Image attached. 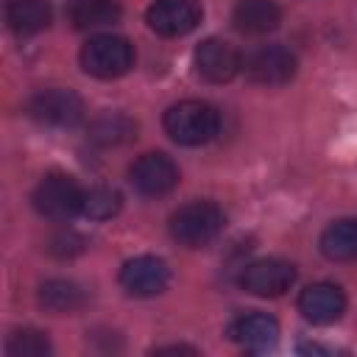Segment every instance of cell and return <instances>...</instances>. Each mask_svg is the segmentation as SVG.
Instances as JSON below:
<instances>
[{"label": "cell", "instance_id": "obj_3", "mask_svg": "<svg viewBox=\"0 0 357 357\" xmlns=\"http://www.w3.org/2000/svg\"><path fill=\"white\" fill-rule=\"evenodd\" d=\"M81 67L86 75L112 81L134 67V47L128 39L114 33H98L81 47Z\"/></svg>", "mask_w": 357, "mask_h": 357}, {"label": "cell", "instance_id": "obj_1", "mask_svg": "<svg viewBox=\"0 0 357 357\" xmlns=\"http://www.w3.org/2000/svg\"><path fill=\"white\" fill-rule=\"evenodd\" d=\"M220 128L215 106L204 100H181L165 112V131L178 145H204Z\"/></svg>", "mask_w": 357, "mask_h": 357}, {"label": "cell", "instance_id": "obj_4", "mask_svg": "<svg viewBox=\"0 0 357 357\" xmlns=\"http://www.w3.org/2000/svg\"><path fill=\"white\" fill-rule=\"evenodd\" d=\"M81 201H84V190L67 173H47L33 190L36 212L45 218H53V220H64V218L81 212Z\"/></svg>", "mask_w": 357, "mask_h": 357}, {"label": "cell", "instance_id": "obj_15", "mask_svg": "<svg viewBox=\"0 0 357 357\" xmlns=\"http://www.w3.org/2000/svg\"><path fill=\"white\" fill-rule=\"evenodd\" d=\"M282 11L273 0H240L234 6V25L243 33H271L279 28Z\"/></svg>", "mask_w": 357, "mask_h": 357}, {"label": "cell", "instance_id": "obj_9", "mask_svg": "<svg viewBox=\"0 0 357 357\" xmlns=\"http://www.w3.org/2000/svg\"><path fill=\"white\" fill-rule=\"evenodd\" d=\"M145 22L159 36H184L201 22V6L195 0H156L145 11Z\"/></svg>", "mask_w": 357, "mask_h": 357}, {"label": "cell", "instance_id": "obj_12", "mask_svg": "<svg viewBox=\"0 0 357 357\" xmlns=\"http://www.w3.org/2000/svg\"><path fill=\"white\" fill-rule=\"evenodd\" d=\"M343 310H346V296L332 282L310 284L298 296V312L312 324H332L343 315Z\"/></svg>", "mask_w": 357, "mask_h": 357}, {"label": "cell", "instance_id": "obj_21", "mask_svg": "<svg viewBox=\"0 0 357 357\" xmlns=\"http://www.w3.org/2000/svg\"><path fill=\"white\" fill-rule=\"evenodd\" d=\"M6 351L11 357H42L50 351V343L42 332L36 329H22V332H14L6 343Z\"/></svg>", "mask_w": 357, "mask_h": 357}, {"label": "cell", "instance_id": "obj_18", "mask_svg": "<svg viewBox=\"0 0 357 357\" xmlns=\"http://www.w3.org/2000/svg\"><path fill=\"white\" fill-rule=\"evenodd\" d=\"M39 304L50 312H75L84 307V290L70 279H47L39 287Z\"/></svg>", "mask_w": 357, "mask_h": 357}, {"label": "cell", "instance_id": "obj_22", "mask_svg": "<svg viewBox=\"0 0 357 357\" xmlns=\"http://www.w3.org/2000/svg\"><path fill=\"white\" fill-rule=\"evenodd\" d=\"M178 351L195 354V349H190V346H162V349H156V354H178Z\"/></svg>", "mask_w": 357, "mask_h": 357}, {"label": "cell", "instance_id": "obj_16", "mask_svg": "<svg viewBox=\"0 0 357 357\" xmlns=\"http://www.w3.org/2000/svg\"><path fill=\"white\" fill-rule=\"evenodd\" d=\"M321 251L326 259L349 262L357 259V218L335 220L321 234Z\"/></svg>", "mask_w": 357, "mask_h": 357}, {"label": "cell", "instance_id": "obj_20", "mask_svg": "<svg viewBox=\"0 0 357 357\" xmlns=\"http://www.w3.org/2000/svg\"><path fill=\"white\" fill-rule=\"evenodd\" d=\"M123 206V198L117 190L112 187H92V190H84V201H81V212L92 220H109L120 212Z\"/></svg>", "mask_w": 357, "mask_h": 357}, {"label": "cell", "instance_id": "obj_10", "mask_svg": "<svg viewBox=\"0 0 357 357\" xmlns=\"http://www.w3.org/2000/svg\"><path fill=\"white\" fill-rule=\"evenodd\" d=\"M192 61H195V73L209 84H226L243 67L240 53L223 39H204L195 47Z\"/></svg>", "mask_w": 357, "mask_h": 357}, {"label": "cell", "instance_id": "obj_6", "mask_svg": "<svg viewBox=\"0 0 357 357\" xmlns=\"http://www.w3.org/2000/svg\"><path fill=\"white\" fill-rule=\"evenodd\" d=\"M28 114L36 123L64 128V126H75L84 117V100L73 89H59V86L56 89H42L31 98Z\"/></svg>", "mask_w": 357, "mask_h": 357}, {"label": "cell", "instance_id": "obj_2", "mask_svg": "<svg viewBox=\"0 0 357 357\" xmlns=\"http://www.w3.org/2000/svg\"><path fill=\"white\" fill-rule=\"evenodd\" d=\"M223 229V212L212 201H192L170 215V234L187 248L209 245Z\"/></svg>", "mask_w": 357, "mask_h": 357}, {"label": "cell", "instance_id": "obj_11", "mask_svg": "<svg viewBox=\"0 0 357 357\" xmlns=\"http://www.w3.org/2000/svg\"><path fill=\"white\" fill-rule=\"evenodd\" d=\"M128 176H131L134 190H139L142 195H167L178 184V167L165 153H145V156H139L131 165Z\"/></svg>", "mask_w": 357, "mask_h": 357}, {"label": "cell", "instance_id": "obj_5", "mask_svg": "<svg viewBox=\"0 0 357 357\" xmlns=\"http://www.w3.org/2000/svg\"><path fill=\"white\" fill-rule=\"evenodd\" d=\"M293 282H296V265L287 259H279V257L254 259L240 273L243 290H248L251 296H262V298H276V296L287 293L293 287Z\"/></svg>", "mask_w": 357, "mask_h": 357}, {"label": "cell", "instance_id": "obj_8", "mask_svg": "<svg viewBox=\"0 0 357 357\" xmlns=\"http://www.w3.org/2000/svg\"><path fill=\"white\" fill-rule=\"evenodd\" d=\"M245 75L259 86H282L296 75V56L282 45L257 47L245 59Z\"/></svg>", "mask_w": 357, "mask_h": 357}, {"label": "cell", "instance_id": "obj_19", "mask_svg": "<svg viewBox=\"0 0 357 357\" xmlns=\"http://www.w3.org/2000/svg\"><path fill=\"white\" fill-rule=\"evenodd\" d=\"M137 131L134 120L126 114H100L92 126H89V139L98 145H120L126 139H131Z\"/></svg>", "mask_w": 357, "mask_h": 357}, {"label": "cell", "instance_id": "obj_13", "mask_svg": "<svg viewBox=\"0 0 357 357\" xmlns=\"http://www.w3.org/2000/svg\"><path fill=\"white\" fill-rule=\"evenodd\" d=\"M229 337L245 349H268L279 337V324L265 312H248L229 326Z\"/></svg>", "mask_w": 357, "mask_h": 357}, {"label": "cell", "instance_id": "obj_14", "mask_svg": "<svg viewBox=\"0 0 357 357\" xmlns=\"http://www.w3.org/2000/svg\"><path fill=\"white\" fill-rule=\"evenodd\" d=\"M50 6L47 0H8L6 3V22L17 36L39 33L50 25Z\"/></svg>", "mask_w": 357, "mask_h": 357}, {"label": "cell", "instance_id": "obj_17", "mask_svg": "<svg viewBox=\"0 0 357 357\" xmlns=\"http://www.w3.org/2000/svg\"><path fill=\"white\" fill-rule=\"evenodd\" d=\"M123 14L117 0H73L67 17L73 22V28L78 31H89V28H103L117 22Z\"/></svg>", "mask_w": 357, "mask_h": 357}, {"label": "cell", "instance_id": "obj_7", "mask_svg": "<svg viewBox=\"0 0 357 357\" xmlns=\"http://www.w3.org/2000/svg\"><path fill=\"white\" fill-rule=\"evenodd\" d=\"M170 282V268L165 259L159 257H151V254H142V257H134L128 259L123 268H120V284L128 296H137V298H148V296H159Z\"/></svg>", "mask_w": 357, "mask_h": 357}]
</instances>
